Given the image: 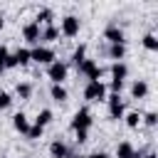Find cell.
Wrapping results in <instances>:
<instances>
[{"label": "cell", "instance_id": "obj_25", "mask_svg": "<svg viewBox=\"0 0 158 158\" xmlns=\"http://www.w3.org/2000/svg\"><path fill=\"white\" fill-rule=\"evenodd\" d=\"M141 123H143L146 128H156V126H158V114H156V111H146V114H141Z\"/></svg>", "mask_w": 158, "mask_h": 158}, {"label": "cell", "instance_id": "obj_18", "mask_svg": "<svg viewBox=\"0 0 158 158\" xmlns=\"http://www.w3.org/2000/svg\"><path fill=\"white\" fill-rule=\"evenodd\" d=\"M35 22L37 25H54V10L52 7H40L37 12H35Z\"/></svg>", "mask_w": 158, "mask_h": 158}, {"label": "cell", "instance_id": "obj_22", "mask_svg": "<svg viewBox=\"0 0 158 158\" xmlns=\"http://www.w3.org/2000/svg\"><path fill=\"white\" fill-rule=\"evenodd\" d=\"M52 121H54V111H52V109H40V111H37V116H35V123H37V126H42V128H44V126H49Z\"/></svg>", "mask_w": 158, "mask_h": 158}, {"label": "cell", "instance_id": "obj_7", "mask_svg": "<svg viewBox=\"0 0 158 158\" xmlns=\"http://www.w3.org/2000/svg\"><path fill=\"white\" fill-rule=\"evenodd\" d=\"M101 37H104L106 44H126V32H123V27H121L118 22H109V25L104 27Z\"/></svg>", "mask_w": 158, "mask_h": 158}, {"label": "cell", "instance_id": "obj_27", "mask_svg": "<svg viewBox=\"0 0 158 158\" xmlns=\"http://www.w3.org/2000/svg\"><path fill=\"white\" fill-rule=\"evenodd\" d=\"M12 101H15V99H12V94H10V91H2V89H0V111L10 109V106H12Z\"/></svg>", "mask_w": 158, "mask_h": 158}, {"label": "cell", "instance_id": "obj_21", "mask_svg": "<svg viewBox=\"0 0 158 158\" xmlns=\"http://www.w3.org/2000/svg\"><path fill=\"white\" fill-rule=\"evenodd\" d=\"M133 153H136V148H133L131 141H121V143H116V151H114L116 158H133Z\"/></svg>", "mask_w": 158, "mask_h": 158}, {"label": "cell", "instance_id": "obj_2", "mask_svg": "<svg viewBox=\"0 0 158 158\" xmlns=\"http://www.w3.org/2000/svg\"><path fill=\"white\" fill-rule=\"evenodd\" d=\"M30 59H32L35 64L49 67V64L57 59V52H54L52 47H47V44H35V47H30Z\"/></svg>", "mask_w": 158, "mask_h": 158}, {"label": "cell", "instance_id": "obj_20", "mask_svg": "<svg viewBox=\"0 0 158 158\" xmlns=\"http://www.w3.org/2000/svg\"><path fill=\"white\" fill-rule=\"evenodd\" d=\"M84 59H86V44H84V42H79V44L74 47V52H72V57H69V62H67V64H72V67L77 69Z\"/></svg>", "mask_w": 158, "mask_h": 158}, {"label": "cell", "instance_id": "obj_11", "mask_svg": "<svg viewBox=\"0 0 158 158\" xmlns=\"http://www.w3.org/2000/svg\"><path fill=\"white\" fill-rule=\"evenodd\" d=\"M128 91H131V99L141 101V99H146V96L151 94V86H148V81H146V79H133V81H131V86H128Z\"/></svg>", "mask_w": 158, "mask_h": 158}, {"label": "cell", "instance_id": "obj_13", "mask_svg": "<svg viewBox=\"0 0 158 158\" xmlns=\"http://www.w3.org/2000/svg\"><path fill=\"white\" fill-rule=\"evenodd\" d=\"M47 151H49V158H69V143H64L62 138H54Z\"/></svg>", "mask_w": 158, "mask_h": 158}, {"label": "cell", "instance_id": "obj_33", "mask_svg": "<svg viewBox=\"0 0 158 158\" xmlns=\"http://www.w3.org/2000/svg\"><path fill=\"white\" fill-rule=\"evenodd\" d=\"M25 158H32V156H25Z\"/></svg>", "mask_w": 158, "mask_h": 158}, {"label": "cell", "instance_id": "obj_8", "mask_svg": "<svg viewBox=\"0 0 158 158\" xmlns=\"http://www.w3.org/2000/svg\"><path fill=\"white\" fill-rule=\"evenodd\" d=\"M106 84L104 81H86L84 84V91H81V96L86 99V101H106Z\"/></svg>", "mask_w": 158, "mask_h": 158}, {"label": "cell", "instance_id": "obj_1", "mask_svg": "<svg viewBox=\"0 0 158 158\" xmlns=\"http://www.w3.org/2000/svg\"><path fill=\"white\" fill-rule=\"evenodd\" d=\"M91 126H94V114H91V109H89V106H79V109L74 111L72 121H69V128H72V131H89Z\"/></svg>", "mask_w": 158, "mask_h": 158}, {"label": "cell", "instance_id": "obj_32", "mask_svg": "<svg viewBox=\"0 0 158 158\" xmlns=\"http://www.w3.org/2000/svg\"><path fill=\"white\" fill-rule=\"evenodd\" d=\"M2 27H5V20H2V15H0V30H2Z\"/></svg>", "mask_w": 158, "mask_h": 158}, {"label": "cell", "instance_id": "obj_29", "mask_svg": "<svg viewBox=\"0 0 158 158\" xmlns=\"http://www.w3.org/2000/svg\"><path fill=\"white\" fill-rule=\"evenodd\" d=\"M86 158H111L106 151H94V153H86Z\"/></svg>", "mask_w": 158, "mask_h": 158}, {"label": "cell", "instance_id": "obj_14", "mask_svg": "<svg viewBox=\"0 0 158 158\" xmlns=\"http://www.w3.org/2000/svg\"><path fill=\"white\" fill-rule=\"evenodd\" d=\"M30 118H27V114L25 111H17V114H12V128L20 133V136H25L27 131H30Z\"/></svg>", "mask_w": 158, "mask_h": 158}, {"label": "cell", "instance_id": "obj_17", "mask_svg": "<svg viewBox=\"0 0 158 158\" xmlns=\"http://www.w3.org/2000/svg\"><path fill=\"white\" fill-rule=\"evenodd\" d=\"M109 74H111V79L126 81V77H128V64H126V62H111V67H109Z\"/></svg>", "mask_w": 158, "mask_h": 158}, {"label": "cell", "instance_id": "obj_23", "mask_svg": "<svg viewBox=\"0 0 158 158\" xmlns=\"http://www.w3.org/2000/svg\"><path fill=\"white\" fill-rule=\"evenodd\" d=\"M141 44H143V49H148V52H158V37H156V32H146V35L141 37Z\"/></svg>", "mask_w": 158, "mask_h": 158}, {"label": "cell", "instance_id": "obj_28", "mask_svg": "<svg viewBox=\"0 0 158 158\" xmlns=\"http://www.w3.org/2000/svg\"><path fill=\"white\" fill-rule=\"evenodd\" d=\"M89 141V131H74V143L77 146H84Z\"/></svg>", "mask_w": 158, "mask_h": 158}, {"label": "cell", "instance_id": "obj_30", "mask_svg": "<svg viewBox=\"0 0 158 158\" xmlns=\"http://www.w3.org/2000/svg\"><path fill=\"white\" fill-rule=\"evenodd\" d=\"M141 158H158V156H156V153H153V151H146V153H143V156H141Z\"/></svg>", "mask_w": 158, "mask_h": 158}, {"label": "cell", "instance_id": "obj_5", "mask_svg": "<svg viewBox=\"0 0 158 158\" xmlns=\"http://www.w3.org/2000/svg\"><path fill=\"white\" fill-rule=\"evenodd\" d=\"M57 27H59V35H62V37H69V40H72V37H77V35L81 32V20H79L77 15H64Z\"/></svg>", "mask_w": 158, "mask_h": 158}, {"label": "cell", "instance_id": "obj_15", "mask_svg": "<svg viewBox=\"0 0 158 158\" xmlns=\"http://www.w3.org/2000/svg\"><path fill=\"white\" fill-rule=\"evenodd\" d=\"M57 40H59V27L57 25H47V27L40 30V44L49 47V42H57Z\"/></svg>", "mask_w": 158, "mask_h": 158}, {"label": "cell", "instance_id": "obj_26", "mask_svg": "<svg viewBox=\"0 0 158 158\" xmlns=\"http://www.w3.org/2000/svg\"><path fill=\"white\" fill-rule=\"evenodd\" d=\"M42 133H44V128H42V126H37V123H32V126H30V131L25 133V138H27V141H40V138H42Z\"/></svg>", "mask_w": 158, "mask_h": 158}, {"label": "cell", "instance_id": "obj_10", "mask_svg": "<svg viewBox=\"0 0 158 158\" xmlns=\"http://www.w3.org/2000/svg\"><path fill=\"white\" fill-rule=\"evenodd\" d=\"M40 30H42V27H40L35 20H30V22H25V25L20 27V35H22V40H25L27 44L35 47V44H40Z\"/></svg>", "mask_w": 158, "mask_h": 158}, {"label": "cell", "instance_id": "obj_12", "mask_svg": "<svg viewBox=\"0 0 158 158\" xmlns=\"http://www.w3.org/2000/svg\"><path fill=\"white\" fill-rule=\"evenodd\" d=\"M126 44H104V49H101V54H106L109 59H114V62H123V57H126Z\"/></svg>", "mask_w": 158, "mask_h": 158}, {"label": "cell", "instance_id": "obj_9", "mask_svg": "<svg viewBox=\"0 0 158 158\" xmlns=\"http://www.w3.org/2000/svg\"><path fill=\"white\" fill-rule=\"evenodd\" d=\"M32 59H30V47H17L15 52L7 54L5 59V69H15V67H27Z\"/></svg>", "mask_w": 158, "mask_h": 158}, {"label": "cell", "instance_id": "obj_19", "mask_svg": "<svg viewBox=\"0 0 158 158\" xmlns=\"http://www.w3.org/2000/svg\"><path fill=\"white\" fill-rule=\"evenodd\" d=\"M32 94H35L32 81H17V84H15V96H17V99L27 101V99H32Z\"/></svg>", "mask_w": 158, "mask_h": 158}, {"label": "cell", "instance_id": "obj_31", "mask_svg": "<svg viewBox=\"0 0 158 158\" xmlns=\"http://www.w3.org/2000/svg\"><path fill=\"white\" fill-rule=\"evenodd\" d=\"M143 153H146V151H136V153H133V158H141Z\"/></svg>", "mask_w": 158, "mask_h": 158}, {"label": "cell", "instance_id": "obj_34", "mask_svg": "<svg viewBox=\"0 0 158 158\" xmlns=\"http://www.w3.org/2000/svg\"><path fill=\"white\" fill-rule=\"evenodd\" d=\"M5 158H7V156H5Z\"/></svg>", "mask_w": 158, "mask_h": 158}, {"label": "cell", "instance_id": "obj_24", "mask_svg": "<svg viewBox=\"0 0 158 158\" xmlns=\"http://www.w3.org/2000/svg\"><path fill=\"white\" fill-rule=\"evenodd\" d=\"M123 123H126V128L136 131V128L141 126V111H128V114H123Z\"/></svg>", "mask_w": 158, "mask_h": 158}, {"label": "cell", "instance_id": "obj_4", "mask_svg": "<svg viewBox=\"0 0 158 158\" xmlns=\"http://www.w3.org/2000/svg\"><path fill=\"white\" fill-rule=\"evenodd\" d=\"M67 77H69V64H67L64 59H54V62L47 67V79H49L52 84H64Z\"/></svg>", "mask_w": 158, "mask_h": 158}, {"label": "cell", "instance_id": "obj_16", "mask_svg": "<svg viewBox=\"0 0 158 158\" xmlns=\"http://www.w3.org/2000/svg\"><path fill=\"white\" fill-rule=\"evenodd\" d=\"M49 99H52L54 104H64V101L69 99L67 86H64V84H49Z\"/></svg>", "mask_w": 158, "mask_h": 158}, {"label": "cell", "instance_id": "obj_3", "mask_svg": "<svg viewBox=\"0 0 158 158\" xmlns=\"http://www.w3.org/2000/svg\"><path fill=\"white\" fill-rule=\"evenodd\" d=\"M77 72H79L86 81H101V77H104V67H99V62H96V59H89V57L77 67Z\"/></svg>", "mask_w": 158, "mask_h": 158}, {"label": "cell", "instance_id": "obj_6", "mask_svg": "<svg viewBox=\"0 0 158 158\" xmlns=\"http://www.w3.org/2000/svg\"><path fill=\"white\" fill-rule=\"evenodd\" d=\"M106 109L111 121H121L126 114V101L121 99V94H106Z\"/></svg>", "mask_w": 158, "mask_h": 158}]
</instances>
